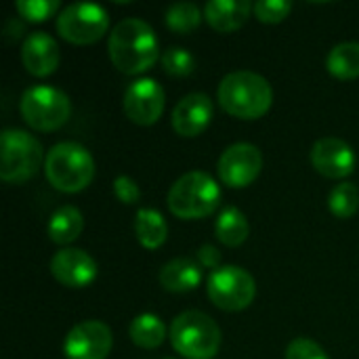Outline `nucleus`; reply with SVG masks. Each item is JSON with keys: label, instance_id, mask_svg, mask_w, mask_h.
I'll return each instance as SVG.
<instances>
[{"label": "nucleus", "instance_id": "obj_1", "mask_svg": "<svg viewBox=\"0 0 359 359\" xmlns=\"http://www.w3.org/2000/svg\"><path fill=\"white\" fill-rule=\"evenodd\" d=\"M107 50L114 67L128 76L147 72L160 57V44L154 27L139 17H126L114 25Z\"/></svg>", "mask_w": 359, "mask_h": 359}, {"label": "nucleus", "instance_id": "obj_2", "mask_svg": "<svg viewBox=\"0 0 359 359\" xmlns=\"http://www.w3.org/2000/svg\"><path fill=\"white\" fill-rule=\"evenodd\" d=\"M217 97L219 105L229 116L240 120H259L273 103V88L261 74L240 69L221 80Z\"/></svg>", "mask_w": 359, "mask_h": 359}, {"label": "nucleus", "instance_id": "obj_3", "mask_svg": "<svg viewBox=\"0 0 359 359\" xmlns=\"http://www.w3.org/2000/svg\"><path fill=\"white\" fill-rule=\"evenodd\" d=\"M46 181L63 194L86 189L95 177V160L90 151L74 141H63L50 147L44 158Z\"/></svg>", "mask_w": 359, "mask_h": 359}, {"label": "nucleus", "instance_id": "obj_4", "mask_svg": "<svg viewBox=\"0 0 359 359\" xmlns=\"http://www.w3.org/2000/svg\"><path fill=\"white\" fill-rule=\"evenodd\" d=\"M168 208L175 217L196 221L210 217L221 204L219 183L202 170H191L179 177L168 191Z\"/></svg>", "mask_w": 359, "mask_h": 359}, {"label": "nucleus", "instance_id": "obj_5", "mask_svg": "<svg viewBox=\"0 0 359 359\" xmlns=\"http://www.w3.org/2000/svg\"><path fill=\"white\" fill-rule=\"evenodd\" d=\"M170 343L185 359H212L221 347V328L202 311H183L170 324Z\"/></svg>", "mask_w": 359, "mask_h": 359}, {"label": "nucleus", "instance_id": "obj_6", "mask_svg": "<svg viewBox=\"0 0 359 359\" xmlns=\"http://www.w3.org/2000/svg\"><path fill=\"white\" fill-rule=\"evenodd\" d=\"M40 141L21 128H6L0 137V179L6 183H25L40 166L44 168Z\"/></svg>", "mask_w": 359, "mask_h": 359}, {"label": "nucleus", "instance_id": "obj_7", "mask_svg": "<svg viewBox=\"0 0 359 359\" xmlns=\"http://www.w3.org/2000/svg\"><path fill=\"white\" fill-rule=\"evenodd\" d=\"M19 109L27 126H32L34 130L50 133L61 128L69 120L72 101L63 90L55 86L36 84L21 95Z\"/></svg>", "mask_w": 359, "mask_h": 359}, {"label": "nucleus", "instance_id": "obj_8", "mask_svg": "<svg viewBox=\"0 0 359 359\" xmlns=\"http://www.w3.org/2000/svg\"><path fill=\"white\" fill-rule=\"evenodd\" d=\"M208 299L223 311H242L246 309L257 297V282L255 278L238 267V265H223L208 276Z\"/></svg>", "mask_w": 359, "mask_h": 359}, {"label": "nucleus", "instance_id": "obj_9", "mask_svg": "<svg viewBox=\"0 0 359 359\" xmlns=\"http://www.w3.org/2000/svg\"><path fill=\"white\" fill-rule=\"evenodd\" d=\"M107 27L109 15L95 2L67 4L57 17V32L72 44H93L105 36Z\"/></svg>", "mask_w": 359, "mask_h": 359}, {"label": "nucleus", "instance_id": "obj_10", "mask_svg": "<svg viewBox=\"0 0 359 359\" xmlns=\"http://www.w3.org/2000/svg\"><path fill=\"white\" fill-rule=\"evenodd\" d=\"M219 177L233 189L248 187L263 168V156L252 143H233L219 158Z\"/></svg>", "mask_w": 359, "mask_h": 359}, {"label": "nucleus", "instance_id": "obj_11", "mask_svg": "<svg viewBox=\"0 0 359 359\" xmlns=\"http://www.w3.org/2000/svg\"><path fill=\"white\" fill-rule=\"evenodd\" d=\"M114 337L107 324L86 320L74 326L63 341V355L67 359H105L111 351Z\"/></svg>", "mask_w": 359, "mask_h": 359}, {"label": "nucleus", "instance_id": "obj_12", "mask_svg": "<svg viewBox=\"0 0 359 359\" xmlns=\"http://www.w3.org/2000/svg\"><path fill=\"white\" fill-rule=\"evenodd\" d=\"M164 103V88L154 78H139L124 93V111L128 120L139 126L156 124L162 118Z\"/></svg>", "mask_w": 359, "mask_h": 359}, {"label": "nucleus", "instance_id": "obj_13", "mask_svg": "<svg viewBox=\"0 0 359 359\" xmlns=\"http://www.w3.org/2000/svg\"><path fill=\"white\" fill-rule=\"evenodd\" d=\"M53 278L65 288H86L97 280V261L80 248H63L50 259Z\"/></svg>", "mask_w": 359, "mask_h": 359}, {"label": "nucleus", "instance_id": "obj_14", "mask_svg": "<svg viewBox=\"0 0 359 359\" xmlns=\"http://www.w3.org/2000/svg\"><path fill=\"white\" fill-rule=\"evenodd\" d=\"M355 151L353 147L337 137H324L311 147L313 168L328 179H345L355 170Z\"/></svg>", "mask_w": 359, "mask_h": 359}, {"label": "nucleus", "instance_id": "obj_15", "mask_svg": "<svg viewBox=\"0 0 359 359\" xmlns=\"http://www.w3.org/2000/svg\"><path fill=\"white\" fill-rule=\"evenodd\" d=\"M215 114V103L204 93L185 95L172 109V128L181 137H198L206 130Z\"/></svg>", "mask_w": 359, "mask_h": 359}, {"label": "nucleus", "instance_id": "obj_16", "mask_svg": "<svg viewBox=\"0 0 359 359\" xmlns=\"http://www.w3.org/2000/svg\"><path fill=\"white\" fill-rule=\"evenodd\" d=\"M21 61L32 76H50L61 61L57 40L46 32H34L25 38L21 46Z\"/></svg>", "mask_w": 359, "mask_h": 359}, {"label": "nucleus", "instance_id": "obj_17", "mask_svg": "<svg viewBox=\"0 0 359 359\" xmlns=\"http://www.w3.org/2000/svg\"><path fill=\"white\" fill-rule=\"evenodd\" d=\"M252 6L255 4L248 0H210L204 6V19L217 32L229 34L240 29L248 21Z\"/></svg>", "mask_w": 359, "mask_h": 359}, {"label": "nucleus", "instance_id": "obj_18", "mask_svg": "<svg viewBox=\"0 0 359 359\" xmlns=\"http://www.w3.org/2000/svg\"><path fill=\"white\" fill-rule=\"evenodd\" d=\"M202 282V267L187 257L172 259L160 269V284L168 292H191Z\"/></svg>", "mask_w": 359, "mask_h": 359}, {"label": "nucleus", "instance_id": "obj_19", "mask_svg": "<svg viewBox=\"0 0 359 359\" xmlns=\"http://www.w3.org/2000/svg\"><path fill=\"white\" fill-rule=\"evenodd\" d=\"M84 229V217L76 206H61L57 208L46 225V233L50 238V242L59 244V246H67L74 240H78V236Z\"/></svg>", "mask_w": 359, "mask_h": 359}, {"label": "nucleus", "instance_id": "obj_20", "mask_svg": "<svg viewBox=\"0 0 359 359\" xmlns=\"http://www.w3.org/2000/svg\"><path fill=\"white\" fill-rule=\"evenodd\" d=\"M248 233H250V225L240 208L225 206L219 212V217L215 221V236L221 244H225L229 248L242 246L248 240Z\"/></svg>", "mask_w": 359, "mask_h": 359}, {"label": "nucleus", "instance_id": "obj_21", "mask_svg": "<svg viewBox=\"0 0 359 359\" xmlns=\"http://www.w3.org/2000/svg\"><path fill=\"white\" fill-rule=\"evenodd\" d=\"M135 236L143 248L156 250L168 238V225L164 217L154 208H139L135 217Z\"/></svg>", "mask_w": 359, "mask_h": 359}, {"label": "nucleus", "instance_id": "obj_22", "mask_svg": "<svg viewBox=\"0 0 359 359\" xmlns=\"http://www.w3.org/2000/svg\"><path fill=\"white\" fill-rule=\"evenodd\" d=\"M128 337L141 349H156L166 341V326L158 316L141 313L130 322Z\"/></svg>", "mask_w": 359, "mask_h": 359}, {"label": "nucleus", "instance_id": "obj_23", "mask_svg": "<svg viewBox=\"0 0 359 359\" xmlns=\"http://www.w3.org/2000/svg\"><path fill=\"white\" fill-rule=\"evenodd\" d=\"M328 72L339 80L359 78V42H341L328 55Z\"/></svg>", "mask_w": 359, "mask_h": 359}, {"label": "nucleus", "instance_id": "obj_24", "mask_svg": "<svg viewBox=\"0 0 359 359\" xmlns=\"http://www.w3.org/2000/svg\"><path fill=\"white\" fill-rule=\"evenodd\" d=\"M202 23V11L194 2H177L166 8V25L175 34H189Z\"/></svg>", "mask_w": 359, "mask_h": 359}, {"label": "nucleus", "instance_id": "obj_25", "mask_svg": "<svg viewBox=\"0 0 359 359\" xmlns=\"http://www.w3.org/2000/svg\"><path fill=\"white\" fill-rule=\"evenodd\" d=\"M330 212L337 219H349L358 212L359 208V189L353 183H341L330 191L328 198Z\"/></svg>", "mask_w": 359, "mask_h": 359}, {"label": "nucleus", "instance_id": "obj_26", "mask_svg": "<svg viewBox=\"0 0 359 359\" xmlns=\"http://www.w3.org/2000/svg\"><path fill=\"white\" fill-rule=\"evenodd\" d=\"M162 61V67L168 76H175V78H183V76H189L194 74L196 69V59L189 50L181 48V46H170L162 53L160 57Z\"/></svg>", "mask_w": 359, "mask_h": 359}, {"label": "nucleus", "instance_id": "obj_27", "mask_svg": "<svg viewBox=\"0 0 359 359\" xmlns=\"http://www.w3.org/2000/svg\"><path fill=\"white\" fill-rule=\"evenodd\" d=\"M59 6H61L59 0H17L15 2L17 13L23 19L34 21V23L46 21L48 17H53L59 11Z\"/></svg>", "mask_w": 359, "mask_h": 359}, {"label": "nucleus", "instance_id": "obj_28", "mask_svg": "<svg viewBox=\"0 0 359 359\" xmlns=\"http://www.w3.org/2000/svg\"><path fill=\"white\" fill-rule=\"evenodd\" d=\"M292 11L290 0H259L252 6V13L263 23H280L284 21Z\"/></svg>", "mask_w": 359, "mask_h": 359}, {"label": "nucleus", "instance_id": "obj_29", "mask_svg": "<svg viewBox=\"0 0 359 359\" xmlns=\"http://www.w3.org/2000/svg\"><path fill=\"white\" fill-rule=\"evenodd\" d=\"M284 359H330L328 353L324 351V347L307 337H299L294 339L288 347H286V355Z\"/></svg>", "mask_w": 359, "mask_h": 359}, {"label": "nucleus", "instance_id": "obj_30", "mask_svg": "<svg viewBox=\"0 0 359 359\" xmlns=\"http://www.w3.org/2000/svg\"><path fill=\"white\" fill-rule=\"evenodd\" d=\"M114 196H116L122 204L133 206V204H137V202L141 200V189H139V185H137L135 179L122 175V177H116V179H114Z\"/></svg>", "mask_w": 359, "mask_h": 359}, {"label": "nucleus", "instance_id": "obj_31", "mask_svg": "<svg viewBox=\"0 0 359 359\" xmlns=\"http://www.w3.org/2000/svg\"><path fill=\"white\" fill-rule=\"evenodd\" d=\"M198 261H200L202 267H208V269L215 271V269L221 267V252L212 244H204L198 250Z\"/></svg>", "mask_w": 359, "mask_h": 359}, {"label": "nucleus", "instance_id": "obj_32", "mask_svg": "<svg viewBox=\"0 0 359 359\" xmlns=\"http://www.w3.org/2000/svg\"><path fill=\"white\" fill-rule=\"evenodd\" d=\"M164 359H170V358H164Z\"/></svg>", "mask_w": 359, "mask_h": 359}]
</instances>
